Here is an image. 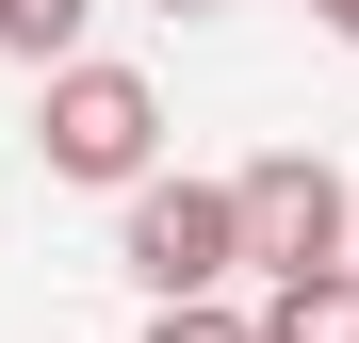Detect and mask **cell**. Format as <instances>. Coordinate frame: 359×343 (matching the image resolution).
Returning a JSON list of instances; mask_svg holds the SVG:
<instances>
[{
  "mask_svg": "<svg viewBox=\"0 0 359 343\" xmlns=\"http://www.w3.org/2000/svg\"><path fill=\"white\" fill-rule=\"evenodd\" d=\"M82 17L98 0H0V49H17V66H82Z\"/></svg>",
  "mask_w": 359,
  "mask_h": 343,
  "instance_id": "cell-5",
  "label": "cell"
},
{
  "mask_svg": "<svg viewBox=\"0 0 359 343\" xmlns=\"http://www.w3.org/2000/svg\"><path fill=\"white\" fill-rule=\"evenodd\" d=\"M311 17H327V33H343V49H359V0H311Z\"/></svg>",
  "mask_w": 359,
  "mask_h": 343,
  "instance_id": "cell-7",
  "label": "cell"
},
{
  "mask_svg": "<svg viewBox=\"0 0 359 343\" xmlns=\"http://www.w3.org/2000/svg\"><path fill=\"white\" fill-rule=\"evenodd\" d=\"M147 343H262V311H212V295H180V311H163Z\"/></svg>",
  "mask_w": 359,
  "mask_h": 343,
  "instance_id": "cell-6",
  "label": "cell"
},
{
  "mask_svg": "<svg viewBox=\"0 0 359 343\" xmlns=\"http://www.w3.org/2000/svg\"><path fill=\"white\" fill-rule=\"evenodd\" d=\"M49 180H98V196H131L147 180V147H163V98L131 66H49Z\"/></svg>",
  "mask_w": 359,
  "mask_h": 343,
  "instance_id": "cell-2",
  "label": "cell"
},
{
  "mask_svg": "<svg viewBox=\"0 0 359 343\" xmlns=\"http://www.w3.org/2000/svg\"><path fill=\"white\" fill-rule=\"evenodd\" d=\"M343 229H359L343 163H311V147L245 163V262H262V278H343Z\"/></svg>",
  "mask_w": 359,
  "mask_h": 343,
  "instance_id": "cell-3",
  "label": "cell"
},
{
  "mask_svg": "<svg viewBox=\"0 0 359 343\" xmlns=\"http://www.w3.org/2000/svg\"><path fill=\"white\" fill-rule=\"evenodd\" d=\"M131 278L180 295H229L245 278V180H131Z\"/></svg>",
  "mask_w": 359,
  "mask_h": 343,
  "instance_id": "cell-1",
  "label": "cell"
},
{
  "mask_svg": "<svg viewBox=\"0 0 359 343\" xmlns=\"http://www.w3.org/2000/svg\"><path fill=\"white\" fill-rule=\"evenodd\" d=\"M163 17H212V0H163Z\"/></svg>",
  "mask_w": 359,
  "mask_h": 343,
  "instance_id": "cell-8",
  "label": "cell"
},
{
  "mask_svg": "<svg viewBox=\"0 0 359 343\" xmlns=\"http://www.w3.org/2000/svg\"><path fill=\"white\" fill-rule=\"evenodd\" d=\"M262 343H359V278H278V295H262Z\"/></svg>",
  "mask_w": 359,
  "mask_h": 343,
  "instance_id": "cell-4",
  "label": "cell"
}]
</instances>
